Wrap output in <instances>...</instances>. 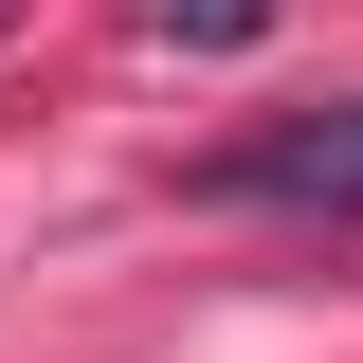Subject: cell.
<instances>
[{"label":"cell","instance_id":"cell-1","mask_svg":"<svg viewBox=\"0 0 363 363\" xmlns=\"http://www.w3.org/2000/svg\"><path fill=\"white\" fill-rule=\"evenodd\" d=\"M200 200H272V218H363V109H291L200 164Z\"/></svg>","mask_w":363,"mask_h":363},{"label":"cell","instance_id":"cell-2","mask_svg":"<svg viewBox=\"0 0 363 363\" xmlns=\"http://www.w3.org/2000/svg\"><path fill=\"white\" fill-rule=\"evenodd\" d=\"M164 37H200V55H236V37H255V0H164Z\"/></svg>","mask_w":363,"mask_h":363}]
</instances>
